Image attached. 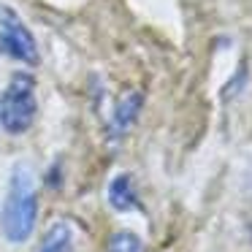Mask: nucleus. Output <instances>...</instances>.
I'll list each match as a JSON object with an SVG mask.
<instances>
[{"label": "nucleus", "mask_w": 252, "mask_h": 252, "mask_svg": "<svg viewBox=\"0 0 252 252\" xmlns=\"http://www.w3.org/2000/svg\"><path fill=\"white\" fill-rule=\"evenodd\" d=\"M38 220V192L28 165H17L8 179V195L3 203V236L14 244H22L33 236Z\"/></svg>", "instance_id": "1"}, {"label": "nucleus", "mask_w": 252, "mask_h": 252, "mask_svg": "<svg viewBox=\"0 0 252 252\" xmlns=\"http://www.w3.org/2000/svg\"><path fill=\"white\" fill-rule=\"evenodd\" d=\"M35 111V79L30 73H14L11 82L0 90V127L11 136H22L33 127Z\"/></svg>", "instance_id": "2"}, {"label": "nucleus", "mask_w": 252, "mask_h": 252, "mask_svg": "<svg viewBox=\"0 0 252 252\" xmlns=\"http://www.w3.org/2000/svg\"><path fill=\"white\" fill-rule=\"evenodd\" d=\"M0 55L19 60L25 65L38 63V44L25 19L11 6H0Z\"/></svg>", "instance_id": "3"}, {"label": "nucleus", "mask_w": 252, "mask_h": 252, "mask_svg": "<svg viewBox=\"0 0 252 252\" xmlns=\"http://www.w3.org/2000/svg\"><path fill=\"white\" fill-rule=\"evenodd\" d=\"M109 203L117 209V212H133L138 209V192H136V182H133L130 174H120L111 179L109 185Z\"/></svg>", "instance_id": "4"}, {"label": "nucleus", "mask_w": 252, "mask_h": 252, "mask_svg": "<svg viewBox=\"0 0 252 252\" xmlns=\"http://www.w3.org/2000/svg\"><path fill=\"white\" fill-rule=\"evenodd\" d=\"M141 103H144L141 93H130V95H125V98L117 103L114 117H111V133H114V136H122V133L136 122L138 111H141Z\"/></svg>", "instance_id": "5"}, {"label": "nucleus", "mask_w": 252, "mask_h": 252, "mask_svg": "<svg viewBox=\"0 0 252 252\" xmlns=\"http://www.w3.org/2000/svg\"><path fill=\"white\" fill-rule=\"evenodd\" d=\"M71 244H73L71 222L57 220V222H52L49 230L44 233V239H41V244H38V252H71Z\"/></svg>", "instance_id": "6"}, {"label": "nucleus", "mask_w": 252, "mask_h": 252, "mask_svg": "<svg viewBox=\"0 0 252 252\" xmlns=\"http://www.w3.org/2000/svg\"><path fill=\"white\" fill-rule=\"evenodd\" d=\"M106 252H144V241L130 230H117V233H111Z\"/></svg>", "instance_id": "7"}]
</instances>
